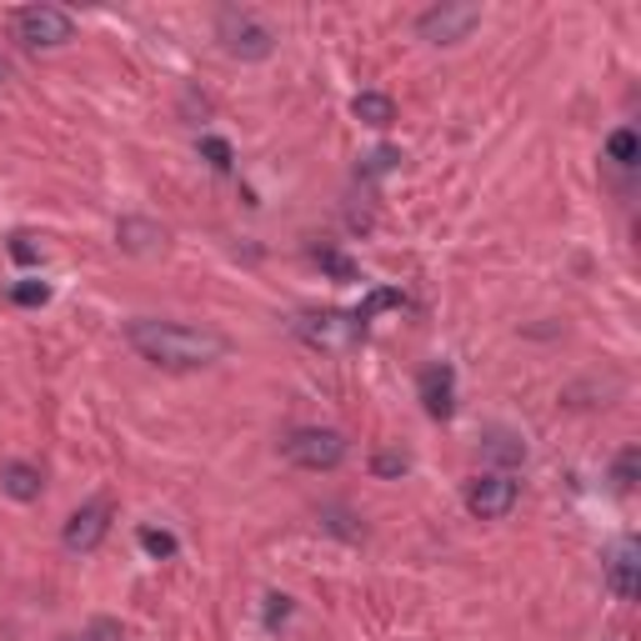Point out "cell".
I'll list each match as a JSON object with an SVG mask.
<instances>
[{"instance_id": "obj_1", "label": "cell", "mask_w": 641, "mask_h": 641, "mask_svg": "<svg viewBox=\"0 0 641 641\" xmlns=\"http://www.w3.org/2000/svg\"><path fill=\"white\" fill-rule=\"evenodd\" d=\"M126 341L141 361L161 371H201L226 361L231 341L211 326H190V320H161V316H136L126 326Z\"/></svg>"}, {"instance_id": "obj_2", "label": "cell", "mask_w": 641, "mask_h": 641, "mask_svg": "<svg viewBox=\"0 0 641 641\" xmlns=\"http://www.w3.org/2000/svg\"><path fill=\"white\" fill-rule=\"evenodd\" d=\"M15 40L31 50H60L75 40V15L60 11V5H25V11L11 15Z\"/></svg>"}, {"instance_id": "obj_3", "label": "cell", "mask_w": 641, "mask_h": 641, "mask_svg": "<svg viewBox=\"0 0 641 641\" xmlns=\"http://www.w3.org/2000/svg\"><path fill=\"white\" fill-rule=\"evenodd\" d=\"M215 36H221V46H226V56L236 60H266L276 50V31L261 21V15L250 11H221L215 15Z\"/></svg>"}, {"instance_id": "obj_4", "label": "cell", "mask_w": 641, "mask_h": 641, "mask_svg": "<svg viewBox=\"0 0 641 641\" xmlns=\"http://www.w3.org/2000/svg\"><path fill=\"white\" fill-rule=\"evenodd\" d=\"M281 452H285V462L301 466V471H336V466L346 462V436L331 427H301L281 441Z\"/></svg>"}, {"instance_id": "obj_5", "label": "cell", "mask_w": 641, "mask_h": 641, "mask_svg": "<svg viewBox=\"0 0 641 641\" xmlns=\"http://www.w3.org/2000/svg\"><path fill=\"white\" fill-rule=\"evenodd\" d=\"M476 25H481V5H476V0H441V5L421 11L416 36L431 40V46H456V40L471 36Z\"/></svg>"}, {"instance_id": "obj_6", "label": "cell", "mask_w": 641, "mask_h": 641, "mask_svg": "<svg viewBox=\"0 0 641 641\" xmlns=\"http://www.w3.org/2000/svg\"><path fill=\"white\" fill-rule=\"evenodd\" d=\"M296 336L316 351H351L366 336V326L357 320V311H306L296 320Z\"/></svg>"}, {"instance_id": "obj_7", "label": "cell", "mask_w": 641, "mask_h": 641, "mask_svg": "<svg viewBox=\"0 0 641 641\" xmlns=\"http://www.w3.org/2000/svg\"><path fill=\"white\" fill-rule=\"evenodd\" d=\"M516 501H522V487H516V476L511 471H481L471 487H466V511L481 516V522H501V516H511Z\"/></svg>"}, {"instance_id": "obj_8", "label": "cell", "mask_w": 641, "mask_h": 641, "mask_svg": "<svg viewBox=\"0 0 641 641\" xmlns=\"http://www.w3.org/2000/svg\"><path fill=\"white\" fill-rule=\"evenodd\" d=\"M106 536H110V501L95 497L66 522V536H60V541H66V551H95Z\"/></svg>"}, {"instance_id": "obj_9", "label": "cell", "mask_w": 641, "mask_h": 641, "mask_svg": "<svg viewBox=\"0 0 641 641\" xmlns=\"http://www.w3.org/2000/svg\"><path fill=\"white\" fill-rule=\"evenodd\" d=\"M416 392H421V406H427L431 421H446V416L456 411V371L446 366V361H436V366L421 371Z\"/></svg>"}, {"instance_id": "obj_10", "label": "cell", "mask_w": 641, "mask_h": 641, "mask_svg": "<svg viewBox=\"0 0 641 641\" xmlns=\"http://www.w3.org/2000/svg\"><path fill=\"white\" fill-rule=\"evenodd\" d=\"M116 241H120V250H131V256H155V250L166 246V231L155 226L151 215H126L116 226Z\"/></svg>"}, {"instance_id": "obj_11", "label": "cell", "mask_w": 641, "mask_h": 641, "mask_svg": "<svg viewBox=\"0 0 641 641\" xmlns=\"http://www.w3.org/2000/svg\"><path fill=\"white\" fill-rule=\"evenodd\" d=\"M0 491L15 497V501H40L46 476H40V466H31V462H5L0 466Z\"/></svg>"}, {"instance_id": "obj_12", "label": "cell", "mask_w": 641, "mask_h": 641, "mask_svg": "<svg viewBox=\"0 0 641 641\" xmlns=\"http://www.w3.org/2000/svg\"><path fill=\"white\" fill-rule=\"evenodd\" d=\"M637 571H641L637 547L627 541V547H621L617 557H611V567H606V586H611V596H617V602H637V592H641Z\"/></svg>"}, {"instance_id": "obj_13", "label": "cell", "mask_w": 641, "mask_h": 641, "mask_svg": "<svg viewBox=\"0 0 641 641\" xmlns=\"http://www.w3.org/2000/svg\"><path fill=\"white\" fill-rule=\"evenodd\" d=\"M351 116L361 120V126H376V131H386L396 120V101L392 95H381V91H361L357 101H351Z\"/></svg>"}, {"instance_id": "obj_14", "label": "cell", "mask_w": 641, "mask_h": 641, "mask_svg": "<svg viewBox=\"0 0 641 641\" xmlns=\"http://www.w3.org/2000/svg\"><path fill=\"white\" fill-rule=\"evenodd\" d=\"M481 446H487V456L491 462H501V466H516V462H526V441L516 436V431H487V441H481Z\"/></svg>"}, {"instance_id": "obj_15", "label": "cell", "mask_w": 641, "mask_h": 641, "mask_svg": "<svg viewBox=\"0 0 641 641\" xmlns=\"http://www.w3.org/2000/svg\"><path fill=\"white\" fill-rule=\"evenodd\" d=\"M606 155H611L617 166H637V155H641L637 131H627V126H621V131H611V136H606Z\"/></svg>"}, {"instance_id": "obj_16", "label": "cell", "mask_w": 641, "mask_h": 641, "mask_svg": "<svg viewBox=\"0 0 641 641\" xmlns=\"http://www.w3.org/2000/svg\"><path fill=\"white\" fill-rule=\"evenodd\" d=\"M637 471H641V452H637V446H627V452L611 462V481H617V491L637 487Z\"/></svg>"}, {"instance_id": "obj_17", "label": "cell", "mask_w": 641, "mask_h": 641, "mask_svg": "<svg viewBox=\"0 0 641 641\" xmlns=\"http://www.w3.org/2000/svg\"><path fill=\"white\" fill-rule=\"evenodd\" d=\"M141 547H145V557H155V561H171L180 551V541L171 532H155V526H145L141 532Z\"/></svg>"}, {"instance_id": "obj_18", "label": "cell", "mask_w": 641, "mask_h": 641, "mask_svg": "<svg viewBox=\"0 0 641 641\" xmlns=\"http://www.w3.org/2000/svg\"><path fill=\"white\" fill-rule=\"evenodd\" d=\"M11 301H15V306H46V301H50V285H46V281H31V276H25V281L11 285Z\"/></svg>"}, {"instance_id": "obj_19", "label": "cell", "mask_w": 641, "mask_h": 641, "mask_svg": "<svg viewBox=\"0 0 641 641\" xmlns=\"http://www.w3.org/2000/svg\"><path fill=\"white\" fill-rule=\"evenodd\" d=\"M371 471H376L381 481H392V476H406V471H411V456H406V452H376Z\"/></svg>"}, {"instance_id": "obj_20", "label": "cell", "mask_w": 641, "mask_h": 641, "mask_svg": "<svg viewBox=\"0 0 641 641\" xmlns=\"http://www.w3.org/2000/svg\"><path fill=\"white\" fill-rule=\"evenodd\" d=\"M401 166V151L396 145H381V151L366 155V166H361V176H386V171Z\"/></svg>"}, {"instance_id": "obj_21", "label": "cell", "mask_w": 641, "mask_h": 641, "mask_svg": "<svg viewBox=\"0 0 641 641\" xmlns=\"http://www.w3.org/2000/svg\"><path fill=\"white\" fill-rule=\"evenodd\" d=\"M201 155L215 171H231V161H236V155H231V141H221V136H201Z\"/></svg>"}, {"instance_id": "obj_22", "label": "cell", "mask_w": 641, "mask_h": 641, "mask_svg": "<svg viewBox=\"0 0 641 641\" xmlns=\"http://www.w3.org/2000/svg\"><path fill=\"white\" fill-rule=\"evenodd\" d=\"M66 641H120V621L101 617V621H91V627H85L81 637H66Z\"/></svg>"}, {"instance_id": "obj_23", "label": "cell", "mask_w": 641, "mask_h": 641, "mask_svg": "<svg viewBox=\"0 0 641 641\" xmlns=\"http://www.w3.org/2000/svg\"><path fill=\"white\" fill-rule=\"evenodd\" d=\"M320 266H326L331 276H341V281H351V276H357V266L346 261V256H336V250H320Z\"/></svg>"}, {"instance_id": "obj_24", "label": "cell", "mask_w": 641, "mask_h": 641, "mask_svg": "<svg viewBox=\"0 0 641 641\" xmlns=\"http://www.w3.org/2000/svg\"><path fill=\"white\" fill-rule=\"evenodd\" d=\"M291 617V596H271V611H266V627H276V621Z\"/></svg>"}, {"instance_id": "obj_25", "label": "cell", "mask_w": 641, "mask_h": 641, "mask_svg": "<svg viewBox=\"0 0 641 641\" xmlns=\"http://www.w3.org/2000/svg\"><path fill=\"white\" fill-rule=\"evenodd\" d=\"M11 256H15V261H36V246H31L25 236H15L11 241Z\"/></svg>"}, {"instance_id": "obj_26", "label": "cell", "mask_w": 641, "mask_h": 641, "mask_svg": "<svg viewBox=\"0 0 641 641\" xmlns=\"http://www.w3.org/2000/svg\"><path fill=\"white\" fill-rule=\"evenodd\" d=\"M5 75H11V60H5V56H0V81H5Z\"/></svg>"}]
</instances>
